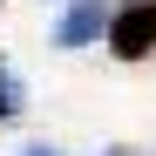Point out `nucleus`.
<instances>
[{"label": "nucleus", "instance_id": "nucleus-3", "mask_svg": "<svg viewBox=\"0 0 156 156\" xmlns=\"http://www.w3.org/2000/svg\"><path fill=\"white\" fill-rule=\"evenodd\" d=\"M20 109H27V88H20V75L0 61V122H14Z\"/></svg>", "mask_w": 156, "mask_h": 156}, {"label": "nucleus", "instance_id": "nucleus-4", "mask_svg": "<svg viewBox=\"0 0 156 156\" xmlns=\"http://www.w3.org/2000/svg\"><path fill=\"white\" fill-rule=\"evenodd\" d=\"M27 156H55V149H27Z\"/></svg>", "mask_w": 156, "mask_h": 156}, {"label": "nucleus", "instance_id": "nucleus-2", "mask_svg": "<svg viewBox=\"0 0 156 156\" xmlns=\"http://www.w3.org/2000/svg\"><path fill=\"white\" fill-rule=\"evenodd\" d=\"M109 34V7L102 0H68V14L55 20V48H88Z\"/></svg>", "mask_w": 156, "mask_h": 156}, {"label": "nucleus", "instance_id": "nucleus-5", "mask_svg": "<svg viewBox=\"0 0 156 156\" xmlns=\"http://www.w3.org/2000/svg\"><path fill=\"white\" fill-rule=\"evenodd\" d=\"M115 156H129V149H115Z\"/></svg>", "mask_w": 156, "mask_h": 156}, {"label": "nucleus", "instance_id": "nucleus-1", "mask_svg": "<svg viewBox=\"0 0 156 156\" xmlns=\"http://www.w3.org/2000/svg\"><path fill=\"white\" fill-rule=\"evenodd\" d=\"M109 55L115 61L156 55V0H129L122 14H109Z\"/></svg>", "mask_w": 156, "mask_h": 156}]
</instances>
